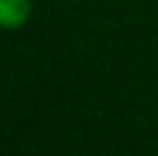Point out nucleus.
I'll return each mask as SVG.
<instances>
[{
  "instance_id": "nucleus-1",
  "label": "nucleus",
  "mask_w": 158,
  "mask_h": 156,
  "mask_svg": "<svg viewBox=\"0 0 158 156\" xmlns=\"http://www.w3.org/2000/svg\"><path fill=\"white\" fill-rule=\"evenodd\" d=\"M31 0H0V29L13 31L31 18Z\"/></svg>"
}]
</instances>
